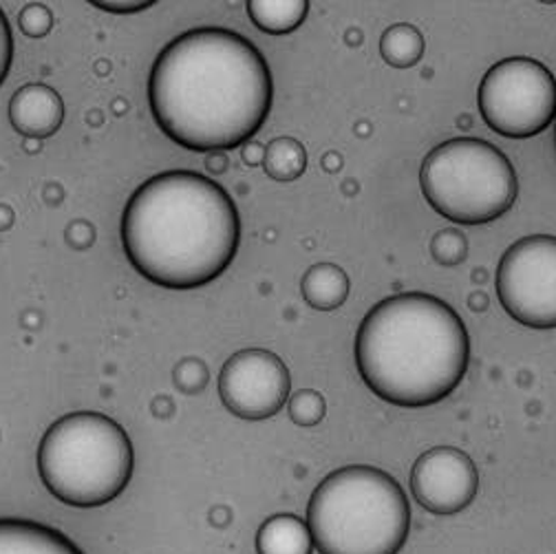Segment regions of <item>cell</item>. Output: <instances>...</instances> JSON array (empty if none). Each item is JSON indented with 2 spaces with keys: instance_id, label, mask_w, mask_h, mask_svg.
I'll list each match as a JSON object with an SVG mask.
<instances>
[{
  "instance_id": "d4e9b609",
  "label": "cell",
  "mask_w": 556,
  "mask_h": 554,
  "mask_svg": "<svg viewBox=\"0 0 556 554\" xmlns=\"http://www.w3.org/2000/svg\"><path fill=\"white\" fill-rule=\"evenodd\" d=\"M207 168L215 175H222L228 168V158L224 153H207Z\"/></svg>"
},
{
  "instance_id": "d6986e66",
  "label": "cell",
  "mask_w": 556,
  "mask_h": 554,
  "mask_svg": "<svg viewBox=\"0 0 556 554\" xmlns=\"http://www.w3.org/2000/svg\"><path fill=\"white\" fill-rule=\"evenodd\" d=\"M431 254L442 267H457L468 256V239L459 230H442L431 239Z\"/></svg>"
},
{
  "instance_id": "30bf717a",
  "label": "cell",
  "mask_w": 556,
  "mask_h": 554,
  "mask_svg": "<svg viewBox=\"0 0 556 554\" xmlns=\"http://www.w3.org/2000/svg\"><path fill=\"white\" fill-rule=\"evenodd\" d=\"M479 489V473L470 455L455 446H435L415 459L410 468V493L433 515L466 511Z\"/></svg>"
},
{
  "instance_id": "8fae6325",
  "label": "cell",
  "mask_w": 556,
  "mask_h": 554,
  "mask_svg": "<svg viewBox=\"0 0 556 554\" xmlns=\"http://www.w3.org/2000/svg\"><path fill=\"white\" fill-rule=\"evenodd\" d=\"M10 119L21 135L47 140L64 122L62 98L47 85H27L10 102Z\"/></svg>"
},
{
  "instance_id": "2e32d148",
  "label": "cell",
  "mask_w": 556,
  "mask_h": 554,
  "mask_svg": "<svg viewBox=\"0 0 556 554\" xmlns=\"http://www.w3.org/2000/svg\"><path fill=\"white\" fill-rule=\"evenodd\" d=\"M380 53L393 68H410L425 55V36L408 23L391 25L380 38Z\"/></svg>"
},
{
  "instance_id": "9c48e42d",
  "label": "cell",
  "mask_w": 556,
  "mask_h": 554,
  "mask_svg": "<svg viewBox=\"0 0 556 554\" xmlns=\"http://www.w3.org/2000/svg\"><path fill=\"white\" fill-rule=\"evenodd\" d=\"M292 395L286 363L267 350H243L226 361L219 374V398L241 420L274 418Z\"/></svg>"
},
{
  "instance_id": "6da1fadb",
  "label": "cell",
  "mask_w": 556,
  "mask_h": 554,
  "mask_svg": "<svg viewBox=\"0 0 556 554\" xmlns=\"http://www.w3.org/2000/svg\"><path fill=\"white\" fill-rule=\"evenodd\" d=\"M157 126L194 153L245 147L265 124L274 78L254 42L224 27L177 36L157 55L149 78Z\"/></svg>"
},
{
  "instance_id": "e0dca14e",
  "label": "cell",
  "mask_w": 556,
  "mask_h": 554,
  "mask_svg": "<svg viewBox=\"0 0 556 554\" xmlns=\"http://www.w3.org/2000/svg\"><path fill=\"white\" fill-rule=\"evenodd\" d=\"M263 168L274 181H296L307 171V153L305 147L294 137H278L267 149Z\"/></svg>"
},
{
  "instance_id": "5bb4252c",
  "label": "cell",
  "mask_w": 556,
  "mask_h": 554,
  "mask_svg": "<svg viewBox=\"0 0 556 554\" xmlns=\"http://www.w3.org/2000/svg\"><path fill=\"white\" fill-rule=\"evenodd\" d=\"M303 299L320 312H331L344 305L352 292V281L346 272L333 263H318L309 267L301 281Z\"/></svg>"
},
{
  "instance_id": "5b68a950",
  "label": "cell",
  "mask_w": 556,
  "mask_h": 554,
  "mask_svg": "<svg viewBox=\"0 0 556 554\" xmlns=\"http://www.w3.org/2000/svg\"><path fill=\"white\" fill-rule=\"evenodd\" d=\"M135 449L119 423L78 411L55 420L38 446L45 489L74 508H100L117 500L132 479Z\"/></svg>"
},
{
  "instance_id": "4fadbf2b",
  "label": "cell",
  "mask_w": 556,
  "mask_h": 554,
  "mask_svg": "<svg viewBox=\"0 0 556 554\" xmlns=\"http://www.w3.org/2000/svg\"><path fill=\"white\" fill-rule=\"evenodd\" d=\"M256 552L258 554H312L314 541H312L307 521L290 513L271 515L258 528Z\"/></svg>"
},
{
  "instance_id": "603a6c76",
  "label": "cell",
  "mask_w": 556,
  "mask_h": 554,
  "mask_svg": "<svg viewBox=\"0 0 556 554\" xmlns=\"http://www.w3.org/2000/svg\"><path fill=\"white\" fill-rule=\"evenodd\" d=\"M155 3L153 0H96L93 8L109 12V14H119V16H128V14H139L151 10Z\"/></svg>"
},
{
  "instance_id": "ba28073f",
  "label": "cell",
  "mask_w": 556,
  "mask_h": 554,
  "mask_svg": "<svg viewBox=\"0 0 556 554\" xmlns=\"http://www.w3.org/2000/svg\"><path fill=\"white\" fill-rule=\"evenodd\" d=\"M497 297L508 316L530 329H556V237L513 243L497 267Z\"/></svg>"
},
{
  "instance_id": "8992f818",
  "label": "cell",
  "mask_w": 556,
  "mask_h": 554,
  "mask_svg": "<svg viewBox=\"0 0 556 554\" xmlns=\"http://www.w3.org/2000/svg\"><path fill=\"white\" fill-rule=\"evenodd\" d=\"M420 186L433 211L459 226L491 224L519 197L513 162L477 137H457L435 147L422 162Z\"/></svg>"
},
{
  "instance_id": "7402d4cb",
  "label": "cell",
  "mask_w": 556,
  "mask_h": 554,
  "mask_svg": "<svg viewBox=\"0 0 556 554\" xmlns=\"http://www.w3.org/2000/svg\"><path fill=\"white\" fill-rule=\"evenodd\" d=\"M12 62H14V36H12V27L5 12L0 10V87H3V83L8 80Z\"/></svg>"
},
{
  "instance_id": "484cf974",
  "label": "cell",
  "mask_w": 556,
  "mask_h": 554,
  "mask_svg": "<svg viewBox=\"0 0 556 554\" xmlns=\"http://www.w3.org/2000/svg\"><path fill=\"white\" fill-rule=\"evenodd\" d=\"M14 224V213L8 205H0V230H8Z\"/></svg>"
},
{
  "instance_id": "52a82bcc",
  "label": "cell",
  "mask_w": 556,
  "mask_h": 554,
  "mask_svg": "<svg viewBox=\"0 0 556 554\" xmlns=\"http://www.w3.org/2000/svg\"><path fill=\"white\" fill-rule=\"evenodd\" d=\"M477 106L497 135L528 140L556 119V80L532 58H506L481 78Z\"/></svg>"
},
{
  "instance_id": "277c9868",
  "label": "cell",
  "mask_w": 556,
  "mask_h": 554,
  "mask_svg": "<svg viewBox=\"0 0 556 554\" xmlns=\"http://www.w3.org/2000/svg\"><path fill=\"white\" fill-rule=\"evenodd\" d=\"M307 528L320 554H397L408 537L410 506L397 479L354 464L318 483Z\"/></svg>"
},
{
  "instance_id": "44dd1931",
  "label": "cell",
  "mask_w": 556,
  "mask_h": 554,
  "mask_svg": "<svg viewBox=\"0 0 556 554\" xmlns=\"http://www.w3.org/2000/svg\"><path fill=\"white\" fill-rule=\"evenodd\" d=\"M51 10L42 3H31L18 14V27L27 38H45L51 32Z\"/></svg>"
},
{
  "instance_id": "7c38bea8",
  "label": "cell",
  "mask_w": 556,
  "mask_h": 554,
  "mask_svg": "<svg viewBox=\"0 0 556 554\" xmlns=\"http://www.w3.org/2000/svg\"><path fill=\"white\" fill-rule=\"evenodd\" d=\"M0 554H85L64 532L29 519H0Z\"/></svg>"
},
{
  "instance_id": "ffe728a7",
  "label": "cell",
  "mask_w": 556,
  "mask_h": 554,
  "mask_svg": "<svg viewBox=\"0 0 556 554\" xmlns=\"http://www.w3.org/2000/svg\"><path fill=\"white\" fill-rule=\"evenodd\" d=\"M207 380H211V374H207V367L201 358H184L173 369V382L184 393H201Z\"/></svg>"
},
{
  "instance_id": "7a4b0ae2",
  "label": "cell",
  "mask_w": 556,
  "mask_h": 554,
  "mask_svg": "<svg viewBox=\"0 0 556 554\" xmlns=\"http://www.w3.org/2000/svg\"><path fill=\"white\" fill-rule=\"evenodd\" d=\"M122 245L147 281L192 290L217 281L241 245L237 203L215 179L166 171L139 186L122 215Z\"/></svg>"
},
{
  "instance_id": "ac0fdd59",
  "label": "cell",
  "mask_w": 556,
  "mask_h": 554,
  "mask_svg": "<svg viewBox=\"0 0 556 554\" xmlns=\"http://www.w3.org/2000/svg\"><path fill=\"white\" fill-rule=\"evenodd\" d=\"M288 411H290V420L296 427L312 429V427H318L325 420L327 402H325V398L318 391L301 389V391L290 395Z\"/></svg>"
},
{
  "instance_id": "9a60e30c",
  "label": "cell",
  "mask_w": 556,
  "mask_h": 554,
  "mask_svg": "<svg viewBox=\"0 0 556 554\" xmlns=\"http://www.w3.org/2000/svg\"><path fill=\"white\" fill-rule=\"evenodd\" d=\"M250 21L269 36H288L303 25L309 14V3L305 0H283V3H271V0H250L245 5Z\"/></svg>"
},
{
  "instance_id": "3957f363",
  "label": "cell",
  "mask_w": 556,
  "mask_h": 554,
  "mask_svg": "<svg viewBox=\"0 0 556 554\" xmlns=\"http://www.w3.org/2000/svg\"><path fill=\"white\" fill-rule=\"evenodd\" d=\"M470 365V336L442 299L404 292L380 301L356 333V367L369 391L402 408L448 398Z\"/></svg>"
},
{
  "instance_id": "cb8c5ba5",
  "label": "cell",
  "mask_w": 556,
  "mask_h": 554,
  "mask_svg": "<svg viewBox=\"0 0 556 554\" xmlns=\"http://www.w3.org/2000/svg\"><path fill=\"white\" fill-rule=\"evenodd\" d=\"M241 158H243V162H245L248 166H258V164H263V160H265V149H263L261 144L248 142V144L243 147V151H241Z\"/></svg>"
}]
</instances>
